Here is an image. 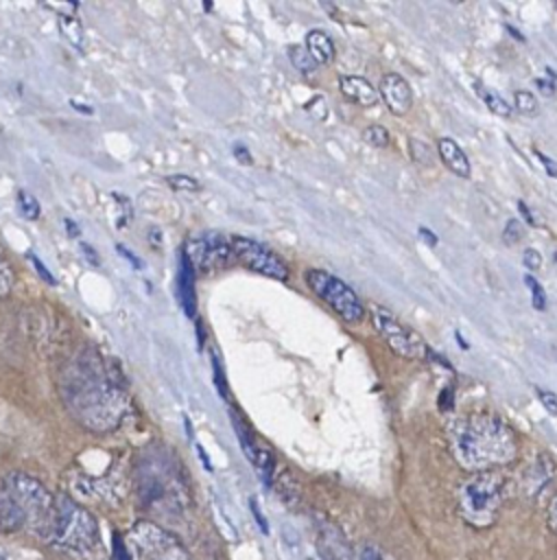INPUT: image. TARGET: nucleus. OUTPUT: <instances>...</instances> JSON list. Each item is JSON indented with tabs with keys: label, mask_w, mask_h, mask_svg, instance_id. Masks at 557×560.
Returning a JSON list of instances; mask_svg holds the SVG:
<instances>
[{
	"label": "nucleus",
	"mask_w": 557,
	"mask_h": 560,
	"mask_svg": "<svg viewBox=\"0 0 557 560\" xmlns=\"http://www.w3.org/2000/svg\"><path fill=\"white\" fill-rule=\"evenodd\" d=\"M474 88H476V92H478V96L483 98V103L496 114V116H502V118H509L511 116V105L500 96V94H496L491 88H485L483 83H474Z\"/></svg>",
	"instance_id": "nucleus-20"
},
{
	"label": "nucleus",
	"mask_w": 557,
	"mask_h": 560,
	"mask_svg": "<svg viewBox=\"0 0 557 560\" xmlns=\"http://www.w3.org/2000/svg\"><path fill=\"white\" fill-rule=\"evenodd\" d=\"M522 262H524V267H526V269L535 271V269H540V267H542V256H540V252H535V249L526 247V249L522 252Z\"/></svg>",
	"instance_id": "nucleus-34"
},
{
	"label": "nucleus",
	"mask_w": 557,
	"mask_h": 560,
	"mask_svg": "<svg viewBox=\"0 0 557 560\" xmlns=\"http://www.w3.org/2000/svg\"><path fill=\"white\" fill-rule=\"evenodd\" d=\"M234 256L251 271L271 280H288V267L271 247L249 236H232Z\"/></svg>",
	"instance_id": "nucleus-10"
},
{
	"label": "nucleus",
	"mask_w": 557,
	"mask_h": 560,
	"mask_svg": "<svg viewBox=\"0 0 557 560\" xmlns=\"http://www.w3.org/2000/svg\"><path fill=\"white\" fill-rule=\"evenodd\" d=\"M59 26H61V31L66 33V37H68L74 46L83 48V28H81L79 20H74L72 15H59Z\"/></svg>",
	"instance_id": "nucleus-22"
},
{
	"label": "nucleus",
	"mask_w": 557,
	"mask_h": 560,
	"mask_svg": "<svg viewBox=\"0 0 557 560\" xmlns=\"http://www.w3.org/2000/svg\"><path fill=\"white\" fill-rule=\"evenodd\" d=\"M251 464L256 466L258 477L262 479V483H264L266 488L273 486V477H275V459H273V453H271L269 448H264V446H258L256 457H253Z\"/></svg>",
	"instance_id": "nucleus-19"
},
{
	"label": "nucleus",
	"mask_w": 557,
	"mask_h": 560,
	"mask_svg": "<svg viewBox=\"0 0 557 560\" xmlns=\"http://www.w3.org/2000/svg\"><path fill=\"white\" fill-rule=\"evenodd\" d=\"M555 7H557V4H555Z\"/></svg>",
	"instance_id": "nucleus-48"
},
{
	"label": "nucleus",
	"mask_w": 557,
	"mask_h": 560,
	"mask_svg": "<svg viewBox=\"0 0 557 560\" xmlns=\"http://www.w3.org/2000/svg\"><path fill=\"white\" fill-rule=\"evenodd\" d=\"M524 282H526V287L531 289V298H533V308H537V311H544L546 308V293H544V289H542V284L529 273V276H524Z\"/></svg>",
	"instance_id": "nucleus-27"
},
{
	"label": "nucleus",
	"mask_w": 557,
	"mask_h": 560,
	"mask_svg": "<svg viewBox=\"0 0 557 560\" xmlns=\"http://www.w3.org/2000/svg\"><path fill=\"white\" fill-rule=\"evenodd\" d=\"M273 488L277 492V497L286 503V505H297L299 503V497H301V490H299V483L297 479L293 477L291 470H277L275 477H273Z\"/></svg>",
	"instance_id": "nucleus-18"
},
{
	"label": "nucleus",
	"mask_w": 557,
	"mask_h": 560,
	"mask_svg": "<svg viewBox=\"0 0 557 560\" xmlns=\"http://www.w3.org/2000/svg\"><path fill=\"white\" fill-rule=\"evenodd\" d=\"M553 475H555V462H553V457H550L548 453H537L535 459L531 462V466L526 468L524 479H522L526 494H529V497L540 494V492L544 490V486L553 479Z\"/></svg>",
	"instance_id": "nucleus-13"
},
{
	"label": "nucleus",
	"mask_w": 557,
	"mask_h": 560,
	"mask_svg": "<svg viewBox=\"0 0 557 560\" xmlns=\"http://www.w3.org/2000/svg\"><path fill=\"white\" fill-rule=\"evenodd\" d=\"M59 389L72 418L98 433L116 429L131 407L118 370L96 348H83L66 363Z\"/></svg>",
	"instance_id": "nucleus-1"
},
{
	"label": "nucleus",
	"mask_w": 557,
	"mask_h": 560,
	"mask_svg": "<svg viewBox=\"0 0 557 560\" xmlns=\"http://www.w3.org/2000/svg\"><path fill=\"white\" fill-rule=\"evenodd\" d=\"M535 394L540 398V402L544 405V409L553 416H557V394L555 392H548V389H542V387H535Z\"/></svg>",
	"instance_id": "nucleus-30"
},
{
	"label": "nucleus",
	"mask_w": 557,
	"mask_h": 560,
	"mask_svg": "<svg viewBox=\"0 0 557 560\" xmlns=\"http://www.w3.org/2000/svg\"><path fill=\"white\" fill-rule=\"evenodd\" d=\"M81 249L87 254V258H90V262H92V265H100V262H98V256H96V252H92L87 243H81Z\"/></svg>",
	"instance_id": "nucleus-44"
},
{
	"label": "nucleus",
	"mask_w": 557,
	"mask_h": 560,
	"mask_svg": "<svg viewBox=\"0 0 557 560\" xmlns=\"http://www.w3.org/2000/svg\"><path fill=\"white\" fill-rule=\"evenodd\" d=\"M507 31H509V33H511L515 39H524V37H522V35H520V33H518L513 26H509V24H507Z\"/></svg>",
	"instance_id": "nucleus-47"
},
{
	"label": "nucleus",
	"mask_w": 557,
	"mask_h": 560,
	"mask_svg": "<svg viewBox=\"0 0 557 560\" xmlns=\"http://www.w3.org/2000/svg\"><path fill=\"white\" fill-rule=\"evenodd\" d=\"M502 238L507 245H515L522 238V223L518 219H509L507 228L502 230Z\"/></svg>",
	"instance_id": "nucleus-29"
},
{
	"label": "nucleus",
	"mask_w": 557,
	"mask_h": 560,
	"mask_svg": "<svg viewBox=\"0 0 557 560\" xmlns=\"http://www.w3.org/2000/svg\"><path fill=\"white\" fill-rule=\"evenodd\" d=\"M63 223H66V225H68V234H70V236H79V234H81V230H79V225H76V223H74V221H70V219H66V221H63Z\"/></svg>",
	"instance_id": "nucleus-45"
},
{
	"label": "nucleus",
	"mask_w": 557,
	"mask_h": 560,
	"mask_svg": "<svg viewBox=\"0 0 557 560\" xmlns=\"http://www.w3.org/2000/svg\"><path fill=\"white\" fill-rule=\"evenodd\" d=\"M306 284L310 291L325 302L343 322L358 324L365 317V304L356 295V291L345 284L341 278L323 271V269H308L306 271Z\"/></svg>",
	"instance_id": "nucleus-6"
},
{
	"label": "nucleus",
	"mask_w": 557,
	"mask_h": 560,
	"mask_svg": "<svg viewBox=\"0 0 557 560\" xmlns=\"http://www.w3.org/2000/svg\"><path fill=\"white\" fill-rule=\"evenodd\" d=\"M288 57H291V63L295 66V70H299L301 74H315V70L319 66L304 46H291Z\"/></svg>",
	"instance_id": "nucleus-21"
},
{
	"label": "nucleus",
	"mask_w": 557,
	"mask_h": 560,
	"mask_svg": "<svg viewBox=\"0 0 557 560\" xmlns=\"http://www.w3.org/2000/svg\"><path fill=\"white\" fill-rule=\"evenodd\" d=\"M234 153L238 155V160H240L242 164H251V155L247 153V149H245V147H240V144H238V147H234Z\"/></svg>",
	"instance_id": "nucleus-43"
},
{
	"label": "nucleus",
	"mask_w": 557,
	"mask_h": 560,
	"mask_svg": "<svg viewBox=\"0 0 557 560\" xmlns=\"http://www.w3.org/2000/svg\"><path fill=\"white\" fill-rule=\"evenodd\" d=\"M339 88L343 92L345 98H349L356 105L369 107L376 105L378 101V90L365 79V77H356V74H341L339 77Z\"/></svg>",
	"instance_id": "nucleus-15"
},
{
	"label": "nucleus",
	"mask_w": 557,
	"mask_h": 560,
	"mask_svg": "<svg viewBox=\"0 0 557 560\" xmlns=\"http://www.w3.org/2000/svg\"><path fill=\"white\" fill-rule=\"evenodd\" d=\"M306 50L319 66H328L334 59V42L321 28H312L306 35Z\"/></svg>",
	"instance_id": "nucleus-17"
},
{
	"label": "nucleus",
	"mask_w": 557,
	"mask_h": 560,
	"mask_svg": "<svg viewBox=\"0 0 557 560\" xmlns=\"http://www.w3.org/2000/svg\"><path fill=\"white\" fill-rule=\"evenodd\" d=\"M454 407V387L452 385H446L439 394V409L441 411H450Z\"/></svg>",
	"instance_id": "nucleus-35"
},
{
	"label": "nucleus",
	"mask_w": 557,
	"mask_h": 560,
	"mask_svg": "<svg viewBox=\"0 0 557 560\" xmlns=\"http://www.w3.org/2000/svg\"><path fill=\"white\" fill-rule=\"evenodd\" d=\"M354 560H384V556H382V551H380L376 545L367 542V545H363V547L356 551Z\"/></svg>",
	"instance_id": "nucleus-32"
},
{
	"label": "nucleus",
	"mask_w": 557,
	"mask_h": 560,
	"mask_svg": "<svg viewBox=\"0 0 557 560\" xmlns=\"http://www.w3.org/2000/svg\"><path fill=\"white\" fill-rule=\"evenodd\" d=\"M417 234H419V238H422V241H424L428 247H435V245L439 243L437 234H432V232H430L428 228H424V225H422V228H417Z\"/></svg>",
	"instance_id": "nucleus-39"
},
{
	"label": "nucleus",
	"mask_w": 557,
	"mask_h": 560,
	"mask_svg": "<svg viewBox=\"0 0 557 560\" xmlns=\"http://www.w3.org/2000/svg\"><path fill=\"white\" fill-rule=\"evenodd\" d=\"M507 499V479L498 470L470 472L457 490V508L461 518L474 529L491 527Z\"/></svg>",
	"instance_id": "nucleus-5"
},
{
	"label": "nucleus",
	"mask_w": 557,
	"mask_h": 560,
	"mask_svg": "<svg viewBox=\"0 0 557 560\" xmlns=\"http://www.w3.org/2000/svg\"><path fill=\"white\" fill-rule=\"evenodd\" d=\"M369 317H371L376 332L387 341L391 352H395L398 357L411 359V361H422L428 357L430 348L426 346L422 335H417L411 326L402 324L389 308L371 306Z\"/></svg>",
	"instance_id": "nucleus-7"
},
{
	"label": "nucleus",
	"mask_w": 557,
	"mask_h": 560,
	"mask_svg": "<svg viewBox=\"0 0 557 560\" xmlns=\"http://www.w3.org/2000/svg\"><path fill=\"white\" fill-rule=\"evenodd\" d=\"M437 153H439V160L446 164V168L452 171V175H457L461 179H467L472 175L470 158L465 155V151L452 138H439L437 140Z\"/></svg>",
	"instance_id": "nucleus-14"
},
{
	"label": "nucleus",
	"mask_w": 557,
	"mask_h": 560,
	"mask_svg": "<svg viewBox=\"0 0 557 560\" xmlns=\"http://www.w3.org/2000/svg\"><path fill=\"white\" fill-rule=\"evenodd\" d=\"M140 560H188L179 540L151 521H138L129 534Z\"/></svg>",
	"instance_id": "nucleus-8"
},
{
	"label": "nucleus",
	"mask_w": 557,
	"mask_h": 560,
	"mask_svg": "<svg viewBox=\"0 0 557 560\" xmlns=\"http://www.w3.org/2000/svg\"><path fill=\"white\" fill-rule=\"evenodd\" d=\"M249 508H251V512H253V518H256V523L260 525V529H262L264 534H269V523H266V518L262 516V510H260V505H258L256 497H251V501H249Z\"/></svg>",
	"instance_id": "nucleus-37"
},
{
	"label": "nucleus",
	"mask_w": 557,
	"mask_h": 560,
	"mask_svg": "<svg viewBox=\"0 0 557 560\" xmlns=\"http://www.w3.org/2000/svg\"><path fill=\"white\" fill-rule=\"evenodd\" d=\"M11 284H13V269L9 260L0 254V300L11 291Z\"/></svg>",
	"instance_id": "nucleus-28"
},
{
	"label": "nucleus",
	"mask_w": 557,
	"mask_h": 560,
	"mask_svg": "<svg viewBox=\"0 0 557 560\" xmlns=\"http://www.w3.org/2000/svg\"><path fill=\"white\" fill-rule=\"evenodd\" d=\"M17 208H20L24 219H31V221L39 219V203H37V199L31 192L17 190Z\"/></svg>",
	"instance_id": "nucleus-25"
},
{
	"label": "nucleus",
	"mask_w": 557,
	"mask_h": 560,
	"mask_svg": "<svg viewBox=\"0 0 557 560\" xmlns=\"http://www.w3.org/2000/svg\"><path fill=\"white\" fill-rule=\"evenodd\" d=\"M28 260L33 262L35 271H37V273H39V276H42V278L48 282V284H55V278H52V273L46 269V265H44V262H42V260H39V258H37L33 252H28Z\"/></svg>",
	"instance_id": "nucleus-36"
},
{
	"label": "nucleus",
	"mask_w": 557,
	"mask_h": 560,
	"mask_svg": "<svg viewBox=\"0 0 557 560\" xmlns=\"http://www.w3.org/2000/svg\"><path fill=\"white\" fill-rule=\"evenodd\" d=\"M535 85H537L540 92L546 94V96H553V94H555V85H553L550 81H546V79H535Z\"/></svg>",
	"instance_id": "nucleus-40"
},
{
	"label": "nucleus",
	"mask_w": 557,
	"mask_h": 560,
	"mask_svg": "<svg viewBox=\"0 0 557 560\" xmlns=\"http://www.w3.org/2000/svg\"><path fill=\"white\" fill-rule=\"evenodd\" d=\"M166 184H168L175 192H199V190H201V184H199L194 177L183 175V173L168 175V177H166Z\"/></svg>",
	"instance_id": "nucleus-23"
},
{
	"label": "nucleus",
	"mask_w": 557,
	"mask_h": 560,
	"mask_svg": "<svg viewBox=\"0 0 557 560\" xmlns=\"http://www.w3.org/2000/svg\"><path fill=\"white\" fill-rule=\"evenodd\" d=\"M57 499L26 472H9L0 483V534L31 532L48 540Z\"/></svg>",
	"instance_id": "nucleus-3"
},
{
	"label": "nucleus",
	"mask_w": 557,
	"mask_h": 560,
	"mask_svg": "<svg viewBox=\"0 0 557 560\" xmlns=\"http://www.w3.org/2000/svg\"><path fill=\"white\" fill-rule=\"evenodd\" d=\"M179 304L190 319L197 317V298H194V267L179 252Z\"/></svg>",
	"instance_id": "nucleus-16"
},
{
	"label": "nucleus",
	"mask_w": 557,
	"mask_h": 560,
	"mask_svg": "<svg viewBox=\"0 0 557 560\" xmlns=\"http://www.w3.org/2000/svg\"><path fill=\"white\" fill-rule=\"evenodd\" d=\"M197 453L201 455V462H203L205 470H212V464H210V459H208V455H205V451H203V446H201V444H197Z\"/></svg>",
	"instance_id": "nucleus-46"
},
{
	"label": "nucleus",
	"mask_w": 557,
	"mask_h": 560,
	"mask_svg": "<svg viewBox=\"0 0 557 560\" xmlns=\"http://www.w3.org/2000/svg\"><path fill=\"white\" fill-rule=\"evenodd\" d=\"M513 105H515V109H518L520 114H524V116H535V114L540 112L537 98H535L531 92H526V90H518V92L513 94Z\"/></svg>",
	"instance_id": "nucleus-24"
},
{
	"label": "nucleus",
	"mask_w": 557,
	"mask_h": 560,
	"mask_svg": "<svg viewBox=\"0 0 557 560\" xmlns=\"http://www.w3.org/2000/svg\"><path fill=\"white\" fill-rule=\"evenodd\" d=\"M535 158L540 160V164L546 168V173L550 175V177H557V162L555 160H550L546 153H542V151H535Z\"/></svg>",
	"instance_id": "nucleus-38"
},
{
	"label": "nucleus",
	"mask_w": 557,
	"mask_h": 560,
	"mask_svg": "<svg viewBox=\"0 0 557 560\" xmlns=\"http://www.w3.org/2000/svg\"><path fill=\"white\" fill-rule=\"evenodd\" d=\"M194 271H214L223 269L229 265L234 249H232V238L227 241L218 232H199L190 236L181 249Z\"/></svg>",
	"instance_id": "nucleus-9"
},
{
	"label": "nucleus",
	"mask_w": 557,
	"mask_h": 560,
	"mask_svg": "<svg viewBox=\"0 0 557 560\" xmlns=\"http://www.w3.org/2000/svg\"><path fill=\"white\" fill-rule=\"evenodd\" d=\"M378 94L382 96L387 109L393 114V116H404L411 112L413 107V92H411V85L404 77L395 74V72H387L382 74L380 79V85H378Z\"/></svg>",
	"instance_id": "nucleus-11"
},
{
	"label": "nucleus",
	"mask_w": 557,
	"mask_h": 560,
	"mask_svg": "<svg viewBox=\"0 0 557 560\" xmlns=\"http://www.w3.org/2000/svg\"><path fill=\"white\" fill-rule=\"evenodd\" d=\"M518 210H520V214L524 217V221L529 225H535V219H533V214H531V210H529V206L524 201H518Z\"/></svg>",
	"instance_id": "nucleus-42"
},
{
	"label": "nucleus",
	"mask_w": 557,
	"mask_h": 560,
	"mask_svg": "<svg viewBox=\"0 0 557 560\" xmlns=\"http://www.w3.org/2000/svg\"><path fill=\"white\" fill-rule=\"evenodd\" d=\"M363 140L367 142V144H371V147H376V149H382V147H387L389 144V131L382 127V125H369V127H365V131H363Z\"/></svg>",
	"instance_id": "nucleus-26"
},
{
	"label": "nucleus",
	"mask_w": 557,
	"mask_h": 560,
	"mask_svg": "<svg viewBox=\"0 0 557 560\" xmlns=\"http://www.w3.org/2000/svg\"><path fill=\"white\" fill-rule=\"evenodd\" d=\"M210 359H212V368H214V383H216V387H218V394H221L223 398H227V381H225L223 368H221V363H218V359H216V354H214V352L210 354Z\"/></svg>",
	"instance_id": "nucleus-31"
},
{
	"label": "nucleus",
	"mask_w": 557,
	"mask_h": 560,
	"mask_svg": "<svg viewBox=\"0 0 557 560\" xmlns=\"http://www.w3.org/2000/svg\"><path fill=\"white\" fill-rule=\"evenodd\" d=\"M118 252L127 258V260H131V265L135 267V269H140L142 267V262H140V258L133 254V252H129V249H125V245H118Z\"/></svg>",
	"instance_id": "nucleus-41"
},
{
	"label": "nucleus",
	"mask_w": 557,
	"mask_h": 560,
	"mask_svg": "<svg viewBox=\"0 0 557 560\" xmlns=\"http://www.w3.org/2000/svg\"><path fill=\"white\" fill-rule=\"evenodd\" d=\"M546 525L553 534H557V490H555V494L550 497V501L546 505Z\"/></svg>",
	"instance_id": "nucleus-33"
},
{
	"label": "nucleus",
	"mask_w": 557,
	"mask_h": 560,
	"mask_svg": "<svg viewBox=\"0 0 557 560\" xmlns=\"http://www.w3.org/2000/svg\"><path fill=\"white\" fill-rule=\"evenodd\" d=\"M452 457L467 472L498 470L518 457V438L498 416L478 411L448 424Z\"/></svg>",
	"instance_id": "nucleus-2"
},
{
	"label": "nucleus",
	"mask_w": 557,
	"mask_h": 560,
	"mask_svg": "<svg viewBox=\"0 0 557 560\" xmlns=\"http://www.w3.org/2000/svg\"><path fill=\"white\" fill-rule=\"evenodd\" d=\"M317 549L323 560H354L341 529L323 518H317Z\"/></svg>",
	"instance_id": "nucleus-12"
},
{
	"label": "nucleus",
	"mask_w": 557,
	"mask_h": 560,
	"mask_svg": "<svg viewBox=\"0 0 557 560\" xmlns=\"http://www.w3.org/2000/svg\"><path fill=\"white\" fill-rule=\"evenodd\" d=\"M55 499V523L46 542L55 551H61L76 560L94 556L100 547V532L96 518L83 505H79L74 499L66 494H59Z\"/></svg>",
	"instance_id": "nucleus-4"
}]
</instances>
